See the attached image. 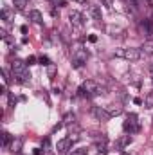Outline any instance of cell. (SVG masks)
Instances as JSON below:
<instances>
[{
	"label": "cell",
	"instance_id": "6da1fadb",
	"mask_svg": "<svg viewBox=\"0 0 153 155\" xmlns=\"http://www.w3.org/2000/svg\"><path fill=\"white\" fill-rule=\"evenodd\" d=\"M11 72H13L15 81H18V83H27L29 78H31L29 71H27V63H24L20 60H15L11 63Z\"/></svg>",
	"mask_w": 153,
	"mask_h": 155
},
{
	"label": "cell",
	"instance_id": "7a4b0ae2",
	"mask_svg": "<svg viewBox=\"0 0 153 155\" xmlns=\"http://www.w3.org/2000/svg\"><path fill=\"white\" fill-rule=\"evenodd\" d=\"M81 96H85V97H92V96H97V94H103V88H99V85L96 83V81H92V79H86V81H83L81 83V87H79V90H77Z\"/></svg>",
	"mask_w": 153,
	"mask_h": 155
},
{
	"label": "cell",
	"instance_id": "3957f363",
	"mask_svg": "<svg viewBox=\"0 0 153 155\" xmlns=\"http://www.w3.org/2000/svg\"><path fill=\"white\" fill-rule=\"evenodd\" d=\"M115 56L117 58H122V60H128V61H137L142 56V52H141V49L128 47V49H117L115 51Z\"/></svg>",
	"mask_w": 153,
	"mask_h": 155
},
{
	"label": "cell",
	"instance_id": "277c9868",
	"mask_svg": "<svg viewBox=\"0 0 153 155\" xmlns=\"http://www.w3.org/2000/svg\"><path fill=\"white\" fill-rule=\"evenodd\" d=\"M122 128H124V132L126 134H137L139 130H141V124H139V117L135 116V114H130V116L126 117V121L122 123Z\"/></svg>",
	"mask_w": 153,
	"mask_h": 155
},
{
	"label": "cell",
	"instance_id": "5b68a950",
	"mask_svg": "<svg viewBox=\"0 0 153 155\" xmlns=\"http://www.w3.org/2000/svg\"><path fill=\"white\" fill-rule=\"evenodd\" d=\"M88 60V52L85 49H76L74 54H72V67L74 69H81Z\"/></svg>",
	"mask_w": 153,
	"mask_h": 155
},
{
	"label": "cell",
	"instance_id": "8992f818",
	"mask_svg": "<svg viewBox=\"0 0 153 155\" xmlns=\"http://www.w3.org/2000/svg\"><path fill=\"white\" fill-rule=\"evenodd\" d=\"M92 116L96 117L97 121H108V119L112 117L108 112H106L105 107H92Z\"/></svg>",
	"mask_w": 153,
	"mask_h": 155
},
{
	"label": "cell",
	"instance_id": "52a82bcc",
	"mask_svg": "<svg viewBox=\"0 0 153 155\" xmlns=\"http://www.w3.org/2000/svg\"><path fill=\"white\" fill-rule=\"evenodd\" d=\"M69 20H70V24H72L74 27H83V24H85V22H83V20H85L83 15H81L79 11H74V9L69 13Z\"/></svg>",
	"mask_w": 153,
	"mask_h": 155
},
{
	"label": "cell",
	"instance_id": "ba28073f",
	"mask_svg": "<svg viewBox=\"0 0 153 155\" xmlns=\"http://www.w3.org/2000/svg\"><path fill=\"white\" fill-rule=\"evenodd\" d=\"M70 146H72V141H70V137H65V139L58 141V144H56V150H58V153H67V152L70 150Z\"/></svg>",
	"mask_w": 153,
	"mask_h": 155
},
{
	"label": "cell",
	"instance_id": "9c48e42d",
	"mask_svg": "<svg viewBox=\"0 0 153 155\" xmlns=\"http://www.w3.org/2000/svg\"><path fill=\"white\" fill-rule=\"evenodd\" d=\"M88 13H90L92 20H96V22H101V9H99L97 5H88Z\"/></svg>",
	"mask_w": 153,
	"mask_h": 155
},
{
	"label": "cell",
	"instance_id": "30bf717a",
	"mask_svg": "<svg viewBox=\"0 0 153 155\" xmlns=\"http://www.w3.org/2000/svg\"><path fill=\"white\" fill-rule=\"evenodd\" d=\"M96 148H97L99 155H106V137H105V135H103L101 139H97V143H96Z\"/></svg>",
	"mask_w": 153,
	"mask_h": 155
},
{
	"label": "cell",
	"instance_id": "8fae6325",
	"mask_svg": "<svg viewBox=\"0 0 153 155\" xmlns=\"http://www.w3.org/2000/svg\"><path fill=\"white\" fill-rule=\"evenodd\" d=\"M141 52H142V54H146V56L153 54V40H146V41L142 43V47H141Z\"/></svg>",
	"mask_w": 153,
	"mask_h": 155
},
{
	"label": "cell",
	"instance_id": "7c38bea8",
	"mask_svg": "<svg viewBox=\"0 0 153 155\" xmlns=\"http://www.w3.org/2000/svg\"><path fill=\"white\" fill-rule=\"evenodd\" d=\"M105 108H106V112H108L112 117L119 116V114L122 112V107H121V105H108V107H105Z\"/></svg>",
	"mask_w": 153,
	"mask_h": 155
},
{
	"label": "cell",
	"instance_id": "4fadbf2b",
	"mask_svg": "<svg viewBox=\"0 0 153 155\" xmlns=\"http://www.w3.org/2000/svg\"><path fill=\"white\" fill-rule=\"evenodd\" d=\"M130 143H132V137H130V135H122V137L117 141V148H119V150H122V148H126Z\"/></svg>",
	"mask_w": 153,
	"mask_h": 155
},
{
	"label": "cell",
	"instance_id": "5bb4252c",
	"mask_svg": "<svg viewBox=\"0 0 153 155\" xmlns=\"http://www.w3.org/2000/svg\"><path fill=\"white\" fill-rule=\"evenodd\" d=\"M29 18H31L34 24H41V22H43V16H41V13H40V11H36V9H33V11L29 13Z\"/></svg>",
	"mask_w": 153,
	"mask_h": 155
},
{
	"label": "cell",
	"instance_id": "9a60e30c",
	"mask_svg": "<svg viewBox=\"0 0 153 155\" xmlns=\"http://www.w3.org/2000/svg\"><path fill=\"white\" fill-rule=\"evenodd\" d=\"M0 15H2V20H4V22H11V18H13V11H11L9 7H4Z\"/></svg>",
	"mask_w": 153,
	"mask_h": 155
},
{
	"label": "cell",
	"instance_id": "2e32d148",
	"mask_svg": "<svg viewBox=\"0 0 153 155\" xmlns=\"http://www.w3.org/2000/svg\"><path fill=\"white\" fill-rule=\"evenodd\" d=\"M11 141H13V137H11L7 132H4V134H2V146H4V148H9Z\"/></svg>",
	"mask_w": 153,
	"mask_h": 155
},
{
	"label": "cell",
	"instance_id": "e0dca14e",
	"mask_svg": "<svg viewBox=\"0 0 153 155\" xmlns=\"http://www.w3.org/2000/svg\"><path fill=\"white\" fill-rule=\"evenodd\" d=\"M144 107H146V108H151L153 107V90L148 92V96H146V99H144Z\"/></svg>",
	"mask_w": 153,
	"mask_h": 155
},
{
	"label": "cell",
	"instance_id": "ac0fdd59",
	"mask_svg": "<svg viewBox=\"0 0 153 155\" xmlns=\"http://www.w3.org/2000/svg\"><path fill=\"white\" fill-rule=\"evenodd\" d=\"M13 4H15V7H16L18 11H22V9H25L27 0H13Z\"/></svg>",
	"mask_w": 153,
	"mask_h": 155
},
{
	"label": "cell",
	"instance_id": "d6986e66",
	"mask_svg": "<svg viewBox=\"0 0 153 155\" xmlns=\"http://www.w3.org/2000/svg\"><path fill=\"white\" fill-rule=\"evenodd\" d=\"M20 146H22V139H13L11 150H13V152H20Z\"/></svg>",
	"mask_w": 153,
	"mask_h": 155
},
{
	"label": "cell",
	"instance_id": "ffe728a7",
	"mask_svg": "<svg viewBox=\"0 0 153 155\" xmlns=\"http://www.w3.org/2000/svg\"><path fill=\"white\" fill-rule=\"evenodd\" d=\"M76 121V116L74 114H67V116L63 117V124H70V123H74Z\"/></svg>",
	"mask_w": 153,
	"mask_h": 155
},
{
	"label": "cell",
	"instance_id": "44dd1931",
	"mask_svg": "<svg viewBox=\"0 0 153 155\" xmlns=\"http://www.w3.org/2000/svg\"><path fill=\"white\" fill-rule=\"evenodd\" d=\"M69 155H86V150L85 148H77V150H72Z\"/></svg>",
	"mask_w": 153,
	"mask_h": 155
},
{
	"label": "cell",
	"instance_id": "7402d4cb",
	"mask_svg": "<svg viewBox=\"0 0 153 155\" xmlns=\"http://www.w3.org/2000/svg\"><path fill=\"white\" fill-rule=\"evenodd\" d=\"M40 63H41V65H50V61H49L47 56H41V58H40Z\"/></svg>",
	"mask_w": 153,
	"mask_h": 155
},
{
	"label": "cell",
	"instance_id": "603a6c76",
	"mask_svg": "<svg viewBox=\"0 0 153 155\" xmlns=\"http://www.w3.org/2000/svg\"><path fill=\"white\" fill-rule=\"evenodd\" d=\"M25 63H29V65H34V63H36V58H34V56H29Z\"/></svg>",
	"mask_w": 153,
	"mask_h": 155
},
{
	"label": "cell",
	"instance_id": "cb8c5ba5",
	"mask_svg": "<svg viewBox=\"0 0 153 155\" xmlns=\"http://www.w3.org/2000/svg\"><path fill=\"white\" fill-rule=\"evenodd\" d=\"M15 103H16V99H15V96H13V94H9V105L13 107Z\"/></svg>",
	"mask_w": 153,
	"mask_h": 155
},
{
	"label": "cell",
	"instance_id": "d4e9b609",
	"mask_svg": "<svg viewBox=\"0 0 153 155\" xmlns=\"http://www.w3.org/2000/svg\"><path fill=\"white\" fill-rule=\"evenodd\" d=\"M103 4H105L106 7H112V5H114V0H103Z\"/></svg>",
	"mask_w": 153,
	"mask_h": 155
},
{
	"label": "cell",
	"instance_id": "484cf974",
	"mask_svg": "<svg viewBox=\"0 0 153 155\" xmlns=\"http://www.w3.org/2000/svg\"><path fill=\"white\" fill-rule=\"evenodd\" d=\"M88 41H92V43H96V41H97V36H96V35H90V36H88Z\"/></svg>",
	"mask_w": 153,
	"mask_h": 155
},
{
	"label": "cell",
	"instance_id": "4316f807",
	"mask_svg": "<svg viewBox=\"0 0 153 155\" xmlns=\"http://www.w3.org/2000/svg\"><path fill=\"white\" fill-rule=\"evenodd\" d=\"M54 71H56L54 65H50V67H49V76H54Z\"/></svg>",
	"mask_w": 153,
	"mask_h": 155
},
{
	"label": "cell",
	"instance_id": "83f0119b",
	"mask_svg": "<svg viewBox=\"0 0 153 155\" xmlns=\"http://www.w3.org/2000/svg\"><path fill=\"white\" fill-rule=\"evenodd\" d=\"M144 4H146V7H151V5H153V0H144Z\"/></svg>",
	"mask_w": 153,
	"mask_h": 155
},
{
	"label": "cell",
	"instance_id": "f1b7e54d",
	"mask_svg": "<svg viewBox=\"0 0 153 155\" xmlns=\"http://www.w3.org/2000/svg\"><path fill=\"white\" fill-rule=\"evenodd\" d=\"M121 155H130V153H124V152H122V153H121Z\"/></svg>",
	"mask_w": 153,
	"mask_h": 155
},
{
	"label": "cell",
	"instance_id": "f546056e",
	"mask_svg": "<svg viewBox=\"0 0 153 155\" xmlns=\"http://www.w3.org/2000/svg\"><path fill=\"white\" fill-rule=\"evenodd\" d=\"M76 2H85V0H76Z\"/></svg>",
	"mask_w": 153,
	"mask_h": 155
}]
</instances>
